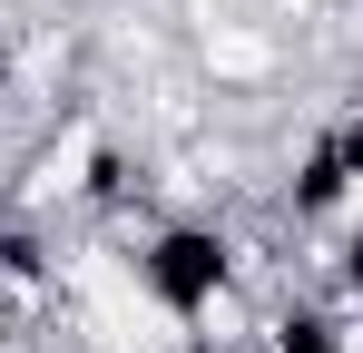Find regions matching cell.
<instances>
[{"instance_id":"6da1fadb","label":"cell","mask_w":363,"mask_h":353,"mask_svg":"<svg viewBox=\"0 0 363 353\" xmlns=\"http://www.w3.org/2000/svg\"><path fill=\"white\" fill-rule=\"evenodd\" d=\"M128 285H138V304H147L167 334H186L216 294L255 285V275H245V235L226 226L216 206H167V216L128 226Z\"/></svg>"},{"instance_id":"7a4b0ae2","label":"cell","mask_w":363,"mask_h":353,"mask_svg":"<svg viewBox=\"0 0 363 353\" xmlns=\"http://www.w3.org/2000/svg\"><path fill=\"white\" fill-rule=\"evenodd\" d=\"M186 69H196V89H216V99H275L285 69H295V40H285V20L216 10V20L186 30Z\"/></svg>"},{"instance_id":"3957f363","label":"cell","mask_w":363,"mask_h":353,"mask_svg":"<svg viewBox=\"0 0 363 353\" xmlns=\"http://www.w3.org/2000/svg\"><path fill=\"white\" fill-rule=\"evenodd\" d=\"M314 10H344V0H314Z\"/></svg>"},{"instance_id":"277c9868","label":"cell","mask_w":363,"mask_h":353,"mask_svg":"<svg viewBox=\"0 0 363 353\" xmlns=\"http://www.w3.org/2000/svg\"><path fill=\"white\" fill-rule=\"evenodd\" d=\"M0 99H10V79H0Z\"/></svg>"}]
</instances>
